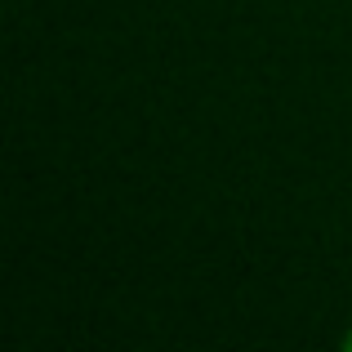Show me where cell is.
Masks as SVG:
<instances>
[{"label":"cell","instance_id":"obj_1","mask_svg":"<svg viewBox=\"0 0 352 352\" xmlns=\"http://www.w3.org/2000/svg\"><path fill=\"white\" fill-rule=\"evenodd\" d=\"M348 348H352V335H348Z\"/></svg>","mask_w":352,"mask_h":352}]
</instances>
